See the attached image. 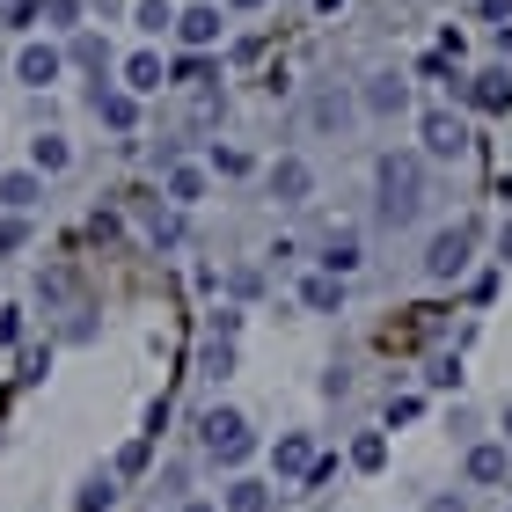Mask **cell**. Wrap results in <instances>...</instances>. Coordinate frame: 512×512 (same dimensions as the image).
Instances as JSON below:
<instances>
[{
	"label": "cell",
	"instance_id": "obj_2",
	"mask_svg": "<svg viewBox=\"0 0 512 512\" xmlns=\"http://www.w3.org/2000/svg\"><path fill=\"white\" fill-rule=\"evenodd\" d=\"M198 447L213 454L220 469H242V461H249V447H256V439H249V417H242L235 403H213V410L198 417Z\"/></svg>",
	"mask_w": 512,
	"mask_h": 512
},
{
	"label": "cell",
	"instance_id": "obj_35",
	"mask_svg": "<svg viewBox=\"0 0 512 512\" xmlns=\"http://www.w3.org/2000/svg\"><path fill=\"white\" fill-rule=\"evenodd\" d=\"M88 8H96V15H125V0H88Z\"/></svg>",
	"mask_w": 512,
	"mask_h": 512
},
{
	"label": "cell",
	"instance_id": "obj_25",
	"mask_svg": "<svg viewBox=\"0 0 512 512\" xmlns=\"http://www.w3.org/2000/svg\"><path fill=\"white\" fill-rule=\"evenodd\" d=\"M81 8H88V0H44V22L74 37V30H81Z\"/></svg>",
	"mask_w": 512,
	"mask_h": 512
},
{
	"label": "cell",
	"instance_id": "obj_20",
	"mask_svg": "<svg viewBox=\"0 0 512 512\" xmlns=\"http://www.w3.org/2000/svg\"><path fill=\"white\" fill-rule=\"evenodd\" d=\"M300 308H315V315H337V308H344V278H330V271H315L308 286H300Z\"/></svg>",
	"mask_w": 512,
	"mask_h": 512
},
{
	"label": "cell",
	"instance_id": "obj_9",
	"mask_svg": "<svg viewBox=\"0 0 512 512\" xmlns=\"http://www.w3.org/2000/svg\"><path fill=\"white\" fill-rule=\"evenodd\" d=\"M308 125L315 132H352L359 125V96H344V88H315V96H308Z\"/></svg>",
	"mask_w": 512,
	"mask_h": 512
},
{
	"label": "cell",
	"instance_id": "obj_33",
	"mask_svg": "<svg viewBox=\"0 0 512 512\" xmlns=\"http://www.w3.org/2000/svg\"><path fill=\"white\" fill-rule=\"evenodd\" d=\"M425 512H469V505H461V498H454V491H439V498H432V505H425Z\"/></svg>",
	"mask_w": 512,
	"mask_h": 512
},
{
	"label": "cell",
	"instance_id": "obj_10",
	"mask_svg": "<svg viewBox=\"0 0 512 512\" xmlns=\"http://www.w3.org/2000/svg\"><path fill=\"white\" fill-rule=\"evenodd\" d=\"M66 74V52H59V44H22V52H15V81L22 88H52Z\"/></svg>",
	"mask_w": 512,
	"mask_h": 512
},
{
	"label": "cell",
	"instance_id": "obj_38",
	"mask_svg": "<svg viewBox=\"0 0 512 512\" xmlns=\"http://www.w3.org/2000/svg\"><path fill=\"white\" fill-rule=\"evenodd\" d=\"M505 447H512V403H505Z\"/></svg>",
	"mask_w": 512,
	"mask_h": 512
},
{
	"label": "cell",
	"instance_id": "obj_36",
	"mask_svg": "<svg viewBox=\"0 0 512 512\" xmlns=\"http://www.w3.org/2000/svg\"><path fill=\"white\" fill-rule=\"evenodd\" d=\"M183 512H220V505H205V498H191V505H183Z\"/></svg>",
	"mask_w": 512,
	"mask_h": 512
},
{
	"label": "cell",
	"instance_id": "obj_18",
	"mask_svg": "<svg viewBox=\"0 0 512 512\" xmlns=\"http://www.w3.org/2000/svg\"><path fill=\"white\" fill-rule=\"evenodd\" d=\"M161 198H169L176 213H191V205L205 198V169H183V161H176V169H169V183H161Z\"/></svg>",
	"mask_w": 512,
	"mask_h": 512
},
{
	"label": "cell",
	"instance_id": "obj_13",
	"mask_svg": "<svg viewBox=\"0 0 512 512\" xmlns=\"http://www.w3.org/2000/svg\"><path fill=\"white\" fill-rule=\"evenodd\" d=\"M66 66H81V74H110V44L96 37V30H74V37H66Z\"/></svg>",
	"mask_w": 512,
	"mask_h": 512
},
{
	"label": "cell",
	"instance_id": "obj_31",
	"mask_svg": "<svg viewBox=\"0 0 512 512\" xmlns=\"http://www.w3.org/2000/svg\"><path fill=\"white\" fill-rule=\"evenodd\" d=\"M139 469H147V439H132V447L118 454V476H139Z\"/></svg>",
	"mask_w": 512,
	"mask_h": 512
},
{
	"label": "cell",
	"instance_id": "obj_12",
	"mask_svg": "<svg viewBox=\"0 0 512 512\" xmlns=\"http://www.w3.org/2000/svg\"><path fill=\"white\" fill-rule=\"evenodd\" d=\"M505 469H512L505 439H476V447H469V483H505Z\"/></svg>",
	"mask_w": 512,
	"mask_h": 512
},
{
	"label": "cell",
	"instance_id": "obj_37",
	"mask_svg": "<svg viewBox=\"0 0 512 512\" xmlns=\"http://www.w3.org/2000/svg\"><path fill=\"white\" fill-rule=\"evenodd\" d=\"M227 8H242V15H249V8H264V0H227Z\"/></svg>",
	"mask_w": 512,
	"mask_h": 512
},
{
	"label": "cell",
	"instance_id": "obj_17",
	"mask_svg": "<svg viewBox=\"0 0 512 512\" xmlns=\"http://www.w3.org/2000/svg\"><path fill=\"white\" fill-rule=\"evenodd\" d=\"M359 264H366L359 235H322V271H330V278H352Z\"/></svg>",
	"mask_w": 512,
	"mask_h": 512
},
{
	"label": "cell",
	"instance_id": "obj_14",
	"mask_svg": "<svg viewBox=\"0 0 512 512\" xmlns=\"http://www.w3.org/2000/svg\"><path fill=\"white\" fill-rule=\"evenodd\" d=\"M30 169H37V176H66V169H74L66 132H37V139H30Z\"/></svg>",
	"mask_w": 512,
	"mask_h": 512
},
{
	"label": "cell",
	"instance_id": "obj_4",
	"mask_svg": "<svg viewBox=\"0 0 512 512\" xmlns=\"http://www.w3.org/2000/svg\"><path fill=\"white\" fill-rule=\"evenodd\" d=\"M447 88H454L461 103H476L483 118H505V110H512V74H505V66H483V74H469V81L454 74Z\"/></svg>",
	"mask_w": 512,
	"mask_h": 512
},
{
	"label": "cell",
	"instance_id": "obj_1",
	"mask_svg": "<svg viewBox=\"0 0 512 512\" xmlns=\"http://www.w3.org/2000/svg\"><path fill=\"white\" fill-rule=\"evenodd\" d=\"M374 191H381V227H410L425 213V154H381Z\"/></svg>",
	"mask_w": 512,
	"mask_h": 512
},
{
	"label": "cell",
	"instance_id": "obj_16",
	"mask_svg": "<svg viewBox=\"0 0 512 512\" xmlns=\"http://www.w3.org/2000/svg\"><path fill=\"white\" fill-rule=\"evenodd\" d=\"M37 198H44V176L37 169H8V176H0V205H8V213H30Z\"/></svg>",
	"mask_w": 512,
	"mask_h": 512
},
{
	"label": "cell",
	"instance_id": "obj_26",
	"mask_svg": "<svg viewBox=\"0 0 512 512\" xmlns=\"http://www.w3.org/2000/svg\"><path fill=\"white\" fill-rule=\"evenodd\" d=\"M205 374H213V381H227V374H235V344H227V337H213V344H205Z\"/></svg>",
	"mask_w": 512,
	"mask_h": 512
},
{
	"label": "cell",
	"instance_id": "obj_6",
	"mask_svg": "<svg viewBox=\"0 0 512 512\" xmlns=\"http://www.w3.org/2000/svg\"><path fill=\"white\" fill-rule=\"evenodd\" d=\"M417 132H425V154L432 161H461V154H469V125H461L454 110H425V125H417Z\"/></svg>",
	"mask_w": 512,
	"mask_h": 512
},
{
	"label": "cell",
	"instance_id": "obj_19",
	"mask_svg": "<svg viewBox=\"0 0 512 512\" xmlns=\"http://www.w3.org/2000/svg\"><path fill=\"white\" fill-rule=\"evenodd\" d=\"M110 498H118V469H96V476H81L74 512H110Z\"/></svg>",
	"mask_w": 512,
	"mask_h": 512
},
{
	"label": "cell",
	"instance_id": "obj_24",
	"mask_svg": "<svg viewBox=\"0 0 512 512\" xmlns=\"http://www.w3.org/2000/svg\"><path fill=\"white\" fill-rule=\"evenodd\" d=\"M381 461H388V439L381 432H359L352 439V469H381Z\"/></svg>",
	"mask_w": 512,
	"mask_h": 512
},
{
	"label": "cell",
	"instance_id": "obj_5",
	"mask_svg": "<svg viewBox=\"0 0 512 512\" xmlns=\"http://www.w3.org/2000/svg\"><path fill=\"white\" fill-rule=\"evenodd\" d=\"M88 110H96L110 132H139V96H132V88H118V81H96V88H88Z\"/></svg>",
	"mask_w": 512,
	"mask_h": 512
},
{
	"label": "cell",
	"instance_id": "obj_7",
	"mask_svg": "<svg viewBox=\"0 0 512 512\" xmlns=\"http://www.w3.org/2000/svg\"><path fill=\"white\" fill-rule=\"evenodd\" d=\"M176 37L191 44V52H213V44L227 37V15L213 8V0H191V8L176 15Z\"/></svg>",
	"mask_w": 512,
	"mask_h": 512
},
{
	"label": "cell",
	"instance_id": "obj_30",
	"mask_svg": "<svg viewBox=\"0 0 512 512\" xmlns=\"http://www.w3.org/2000/svg\"><path fill=\"white\" fill-rule=\"evenodd\" d=\"M176 88H205V52H191V59H176Z\"/></svg>",
	"mask_w": 512,
	"mask_h": 512
},
{
	"label": "cell",
	"instance_id": "obj_29",
	"mask_svg": "<svg viewBox=\"0 0 512 512\" xmlns=\"http://www.w3.org/2000/svg\"><path fill=\"white\" fill-rule=\"evenodd\" d=\"M425 381H432V388H461V359H447V352H439V359L425 366Z\"/></svg>",
	"mask_w": 512,
	"mask_h": 512
},
{
	"label": "cell",
	"instance_id": "obj_22",
	"mask_svg": "<svg viewBox=\"0 0 512 512\" xmlns=\"http://www.w3.org/2000/svg\"><path fill=\"white\" fill-rule=\"evenodd\" d=\"M220 512H271V483L235 476V483H227V505H220Z\"/></svg>",
	"mask_w": 512,
	"mask_h": 512
},
{
	"label": "cell",
	"instance_id": "obj_32",
	"mask_svg": "<svg viewBox=\"0 0 512 512\" xmlns=\"http://www.w3.org/2000/svg\"><path fill=\"white\" fill-rule=\"evenodd\" d=\"M476 15H483V22H505V15H512V0H476Z\"/></svg>",
	"mask_w": 512,
	"mask_h": 512
},
{
	"label": "cell",
	"instance_id": "obj_39",
	"mask_svg": "<svg viewBox=\"0 0 512 512\" xmlns=\"http://www.w3.org/2000/svg\"><path fill=\"white\" fill-rule=\"evenodd\" d=\"M505 198H512V176H505Z\"/></svg>",
	"mask_w": 512,
	"mask_h": 512
},
{
	"label": "cell",
	"instance_id": "obj_28",
	"mask_svg": "<svg viewBox=\"0 0 512 512\" xmlns=\"http://www.w3.org/2000/svg\"><path fill=\"white\" fill-rule=\"evenodd\" d=\"M22 242H30V220H22V213H8V220H0V256H15Z\"/></svg>",
	"mask_w": 512,
	"mask_h": 512
},
{
	"label": "cell",
	"instance_id": "obj_11",
	"mask_svg": "<svg viewBox=\"0 0 512 512\" xmlns=\"http://www.w3.org/2000/svg\"><path fill=\"white\" fill-rule=\"evenodd\" d=\"M271 198H278V205H308V198H315V169H308L300 154H278V161H271Z\"/></svg>",
	"mask_w": 512,
	"mask_h": 512
},
{
	"label": "cell",
	"instance_id": "obj_34",
	"mask_svg": "<svg viewBox=\"0 0 512 512\" xmlns=\"http://www.w3.org/2000/svg\"><path fill=\"white\" fill-rule=\"evenodd\" d=\"M498 256H505V264H512V220L498 227Z\"/></svg>",
	"mask_w": 512,
	"mask_h": 512
},
{
	"label": "cell",
	"instance_id": "obj_15",
	"mask_svg": "<svg viewBox=\"0 0 512 512\" xmlns=\"http://www.w3.org/2000/svg\"><path fill=\"white\" fill-rule=\"evenodd\" d=\"M271 469H278V476H293V483H308V469H315V447H308L300 432H286V439L271 447Z\"/></svg>",
	"mask_w": 512,
	"mask_h": 512
},
{
	"label": "cell",
	"instance_id": "obj_8",
	"mask_svg": "<svg viewBox=\"0 0 512 512\" xmlns=\"http://www.w3.org/2000/svg\"><path fill=\"white\" fill-rule=\"evenodd\" d=\"M359 110H366V118H403V110H410V81L403 74H366Z\"/></svg>",
	"mask_w": 512,
	"mask_h": 512
},
{
	"label": "cell",
	"instance_id": "obj_23",
	"mask_svg": "<svg viewBox=\"0 0 512 512\" xmlns=\"http://www.w3.org/2000/svg\"><path fill=\"white\" fill-rule=\"evenodd\" d=\"M132 22H139L147 37H169V30H176V8H169V0H139V8H132Z\"/></svg>",
	"mask_w": 512,
	"mask_h": 512
},
{
	"label": "cell",
	"instance_id": "obj_27",
	"mask_svg": "<svg viewBox=\"0 0 512 512\" xmlns=\"http://www.w3.org/2000/svg\"><path fill=\"white\" fill-rule=\"evenodd\" d=\"M205 169H213V176H249V154L242 147H213V154H205Z\"/></svg>",
	"mask_w": 512,
	"mask_h": 512
},
{
	"label": "cell",
	"instance_id": "obj_3",
	"mask_svg": "<svg viewBox=\"0 0 512 512\" xmlns=\"http://www.w3.org/2000/svg\"><path fill=\"white\" fill-rule=\"evenodd\" d=\"M469 249H476V227H469V220L439 227V235L425 242V278H439V286H447V278H461V271H469Z\"/></svg>",
	"mask_w": 512,
	"mask_h": 512
},
{
	"label": "cell",
	"instance_id": "obj_21",
	"mask_svg": "<svg viewBox=\"0 0 512 512\" xmlns=\"http://www.w3.org/2000/svg\"><path fill=\"white\" fill-rule=\"evenodd\" d=\"M161 81H169V74H161V52H132L125 59V88H132V96H154Z\"/></svg>",
	"mask_w": 512,
	"mask_h": 512
}]
</instances>
